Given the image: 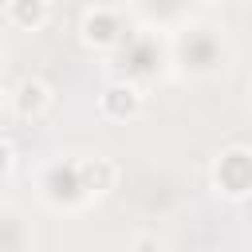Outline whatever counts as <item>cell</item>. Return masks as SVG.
Returning <instances> with one entry per match:
<instances>
[{"label": "cell", "mask_w": 252, "mask_h": 252, "mask_svg": "<svg viewBox=\"0 0 252 252\" xmlns=\"http://www.w3.org/2000/svg\"><path fill=\"white\" fill-rule=\"evenodd\" d=\"M213 185L220 197L228 201H244L252 197V150L248 146H232L213 161Z\"/></svg>", "instance_id": "obj_1"}, {"label": "cell", "mask_w": 252, "mask_h": 252, "mask_svg": "<svg viewBox=\"0 0 252 252\" xmlns=\"http://www.w3.org/2000/svg\"><path fill=\"white\" fill-rule=\"evenodd\" d=\"M79 39L91 47V51H106L122 39V8H87L83 12V24H79Z\"/></svg>", "instance_id": "obj_2"}, {"label": "cell", "mask_w": 252, "mask_h": 252, "mask_svg": "<svg viewBox=\"0 0 252 252\" xmlns=\"http://www.w3.org/2000/svg\"><path fill=\"white\" fill-rule=\"evenodd\" d=\"M142 106H146V98L134 83H106L98 91V114L106 122H134L142 114Z\"/></svg>", "instance_id": "obj_3"}, {"label": "cell", "mask_w": 252, "mask_h": 252, "mask_svg": "<svg viewBox=\"0 0 252 252\" xmlns=\"http://www.w3.org/2000/svg\"><path fill=\"white\" fill-rule=\"evenodd\" d=\"M51 102H55V94H51V87L43 79H20L16 91H12V110L24 122H39L51 110Z\"/></svg>", "instance_id": "obj_4"}, {"label": "cell", "mask_w": 252, "mask_h": 252, "mask_svg": "<svg viewBox=\"0 0 252 252\" xmlns=\"http://www.w3.org/2000/svg\"><path fill=\"white\" fill-rule=\"evenodd\" d=\"M75 181H79V189L87 193V197H102V193H110L114 185H118V165L110 161V158H79L75 161Z\"/></svg>", "instance_id": "obj_5"}, {"label": "cell", "mask_w": 252, "mask_h": 252, "mask_svg": "<svg viewBox=\"0 0 252 252\" xmlns=\"http://www.w3.org/2000/svg\"><path fill=\"white\" fill-rule=\"evenodd\" d=\"M4 20L20 32H39L51 20V4L47 0H8L4 4Z\"/></svg>", "instance_id": "obj_6"}, {"label": "cell", "mask_w": 252, "mask_h": 252, "mask_svg": "<svg viewBox=\"0 0 252 252\" xmlns=\"http://www.w3.org/2000/svg\"><path fill=\"white\" fill-rule=\"evenodd\" d=\"M130 252H161V244H158L154 232H138V236L130 240Z\"/></svg>", "instance_id": "obj_7"}, {"label": "cell", "mask_w": 252, "mask_h": 252, "mask_svg": "<svg viewBox=\"0 0 252 252\" xmlns=\"http://www.w3.org/2000/svg\"><path fill=\"white\" fill-rule=\"evenodd\" d=\"M12 165H16V150L0 138V177H8V173H12Z\"/></svg>", "instance_id": "obj_8"}, {"label": "cell", "mask_w": 252, "mask_h": 252, "mask_svg": "<svg viewBox=\"0 0 252 252\" xmlns=\"http://www.w3.org/2000/svg\"><path fill=\"white\" fill-rule=\"evenodd\" d=\"M0 102H4V91H0Z\"/></svg>", "instance_id": "obj_9"}]
</instances>
